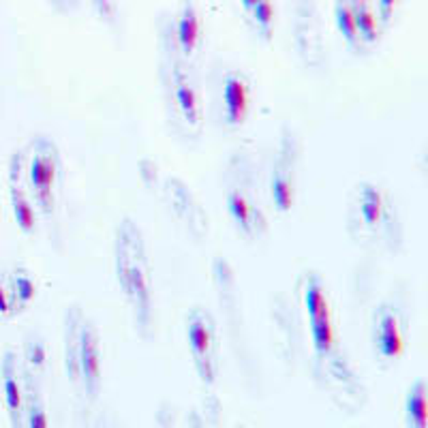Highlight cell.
I'll return each instance as SVG.
<instances>
[{
	"label": "cell",
	"mask_w": 428,
	"mask_h": 428,
	"mask_svg": "<svg viewBox=\"0 0 428 428\" xmlns=\"http://www.w3.org/2000/svg\"><path fill=\"white\" fill-rule=\"evenodd\" d=\"M24 358H26L24 368H28L30 373H41L48 362L46 342H43L39 336H28L24 342Z\"/></svg>",
	"instance_id": "cell-24"
},
{
	"label": "cell",
	"mask_w": 428,
	"mask_h": 428,
	"mask_svg": "<svg viewBox=\"0 0 428 428\" xmlns=\"http://www.w3.org/2000/svg\"><path fill=\"white\" fill-rule=\"evenodd\" d=\"M352 7H354L356 26H358L362 46H375V43H379L383 24L379 20V13H377V7L373 0H352Z\"/></svg>",
	"instance_id": "cell-19"
},
{
	"label": "cell",
	"mask_w": 428,
	"mask_h": 428,
	"mask_svg": "<svg viewBox=\"0 0 428 428\" xmlns=\"http://www.w3.org/2000/svg\"><path fill=\"white\" fill-rule=\"evenodd\" d=\"M240 3H242V7H244V11L246 13H250L257 5H260L262 3V0H240Z\"/></svg>",
	"instance_id": "cell-27"
},
{
	"label": "cell",
	"mask_w": 428,
	"mask_h": 428,
	"mask_svg": "<svg viewBox=\"0 0 428 428\" xmlns=\"http://www.w3.org/2000/svg\"><path fill=\"white\" fill-rule=\"evenodd\" d=\"M295 39L297 50L309 60H321V26L315 0H295L293 3V34H302Z\"/></svg>",
	"instance_id": "cell-13"
},
{
	"label": "cell",
	"mask_w": 428,
	"mask_h": 428,
	"mask_svg": "<svg viewBox=\"0 0 428 428\" xmlns=\"http://www.w3.org/2000/svg\"><path fill=\"white\" fill-rule=\"evenodd\" d=\"M9 201H11L13 221L22 229V234H26V236L34 234L39 227V208L22 182L9 185Z\"/></svg>",
	"instance_id": "cell-17"
},
{
	"label": "cell",
	"mask_w": 428,
	"mask_h": 428,
	"mask_svg": "<svg viewBox=\"0 0 428 428\" xmlns=\"http://www.w3.org/2000/svg\"><path fill=\"white\" fill-rule=\"evenodd\" d=\"M9 287H11V293H13V300L18 305V311H24L26 307H30L36 297V279L26 270V268H15L9 276Z\"/></svg>",
	"instance_id": "cell-22"
},
{
	"label": "cell",
	"mask_w": 428,
	"mask_h": 428,
	"mask_svg": "<svg viewBox=\"0 0 428 428\" xmlns=\"http://www.w3.org/2000/svg\"><path fill=\"white\" fill-rule=\"evenodd\" d=\"M401 0H375V7H377V13H379V20L383 26H388L396 13V7H399Z\"/></svg>",
	"instance_id": "cell-26"
},
{
	"label": "cell",
	"mask_w": 428,
	"mask_h": 428,
	"mask_svg": "<svg viewBox=\"0 0 428 428\" xmlns=\"http://www.w3.org/2000/svg\"><path fill=\"white\" fill-rule=\"evenodd\" d=\"M52 5H56L58 9H69L73 7V0H52Z\"/></svg>",
	"instance_id": "cell-28"
},
{
	"label": "cell",
	"mask_w": 428,
	"mask_h": 428,
	"mask_svg": "<svg viewBox=\"0 0 428 428\" xmlns=\"http://www.w3.org/2000/svg\"><path fill=\"white\" fill-rule=\"evenodd\" d=\"M295 161H297V144L293 135H285L270 176V197L274 208L281 214H287L295 206V193H297Z\"/></svg>",
	"instance_id": "cell-9"
},
{
	"label": "cell",
	"mask_w": 428,
	"mask_h": 428,
	"mask_svg": "<svg viewBox=\"0 0 428 428\" xmlns=\"http://www.w3.org/2000/svg\"><path fill=\"white\" fill-rule=\"evenodd\" d=\"M334 24L338 34L347 41L349 48H360V34H358V26H356V15H354V7L352 0H334Z\"/></svg>",
	"instance_id": "cell-21"
},
{
	"label": "cell",
	"mask_w": 428,
	"mask_h": 428,
	"mask_svg": "<svg viewBox=\"0 0 428 428\" xmlns=\"http://www.w3.org/2000/svg\"><path fill=\"white\" fill-rule=\"evenodd\" d=\"M250 105H253V88L248 77L242 71H227L221 81L223 122L229 128H240L250 116Z\"/></svg>",
	"instance_id": "cell-10"
},
{
	"label": "cell",
	"mask_w": 428,
	"mask_h": 428,
	"mask_svg": "<svg viewBox=\"0 0 428 428\" xmlns=\"http://www.w3.org/2000/svg\"><path fill=\"white\" fill-rule=\"evenodd\" d=\"M370 340H373V349L379 358L388 362L403 358L407 349V328L396 307L383 302L375 309L373 323H370Z\"/></svg>",
	"instance_id": "cell-6"
},
{
	"label": "cell",
	"mask_w": 428,
	"mask_h": 428,
	"mask_svg": "<svg viewBox=\"0 0 428 428\" xmlns=\"http://www.w3.org/2000/svg\"><path fill=\"white\" fill-rule=\"evenodd\" d=\"M227 210H229V217L236 225V229L248 238V240H255V238H260L268 223H266V217H264V212L262 208L255 203L253 195L246 193V189L242 187H232L227 191Z\"/></svg>",
	"instance_id": "cell-15"
},
{
	"label": "cell",
	"mask_w": 428,
	"mask_h": 428,
	"mask_svg": "<svg viewBox=\"0 0 428 428\" xmlns=\"http://www.w3.org/2000/svg\"><path fill=\"white\" fill-rule=\"evenodd\" d=\"M18 311V305L13 300V293H11V287H9V281L7 276H0V315L3 317H13Z\"/></svg>",
	"instance_id": "cell-25"
},
{
	"label": "cell",
	"mask_w": 428,
	"mask_h": 428,
	"mask_svg": "<svg viewBox=\"0 0 428 428\" xmlns=\"http://www.w3.org/2000/svg\"><path fill=\"white\" fill-rule=\"evenodd\" d=\"M407 428H426V381L415 379L405 394Z\"/></svg>",
	"instance_id": "cell-20"
},
{
	"label": "cell",
	"mask_w": 428,
	"mask_h": 428,
	"mask_svg": "<svg viewBox=\"0 0 428 428\" xmlns=\"http://www.w3.org/2000/svg\"><path fill=\"white\" fill-rule=\"evenodd\" d=\"M352 214L366 234L388 232L394 223V203L375 182H360L352 195Z\"/></svg>",
	"instance_id": "cell-5"
},
{
	"label": "cell",
	"mask_w": 428,
	"mask_h": 428,
	"mask_svg": "<svg viewBox=\"0 0 428 428\" xmlns=\"http://www.w3.org/2000/svg\"><path fill=\"white\" fill-rule=\"evenodd\" d=\"M238 428H246V426H238Z\"/></svg>",
	"instance_id": "cell-30"
},
{
	"label": "cell",
	"mask_w": 428,
	"mask_h": 428,
	"mask_svg": "<svg viewBox=\"0 0 428 428\" xmlns=\"http://www.w3.org/2000/svg\"><path fill=\"white\" fill-rule=\"evenodd\" d=\"M24 180L41 217L54 219L62 189V156L54 140L41 135L30 142L26 148Z\"/></svg>",
	"instance_id": "cell-2"
},
{
	"label": "cell",
	"mask_w": 428,
	"mask_h": 428,
	"mask_svg": "<svg viewBox=\"0 0 428 428\" xmlns=\"http://www.w3.org/2000/svg\"><path fill=\"white\" fill-rule=\"evenodd\" d=\"M171 97H174L176 112L187 126V131L193 135H199L203 128L206 112H203V99L197 81L193 79L191 71L182 62H174L171 67Z\"/></svg>",
	"instance_id": "cell-7"
},
{
	"label": "cell",
	"mask_w": 428,
	"mask_h": 428,
	"mask_svg": "<svg viewBox=\"0 0 428 428\" xmlns=\"http://www.w3.org/2000/svg\"><path fill=\"white\" fill-rule=\"evenodd\" d=\"M302 305L309 319L311 342L319 360L328 362L338 354V332L334 321V309L323 279L317 272H307L302 279Z\"/></svg>",
	"instance_id": "cell-3"
},
{
	"label": "cell",
	"mask_w": 428,
	"mask_h": 428,
	"mask_svg": "<svg viewBox=\"0 0 428 428\" xmlns=\"http://www.w3.org/2000/svg\"><path fill=\"white\" fill-rule=\"evenodd\" d=\"M86 315L79 307H71L65 313L62 321V362L67 379L79 388V364H77V342H79V323Z\"/></svg>",
	"instance_id": "cell-16"
},
{
	"label": "cell",
	"mask_w": 428,
	"mask_h": 428,
	"mask_svg": "<svg viewBox=\"0 0 428 428\" xmlns=\"http://www.w3.org/2000/svg\"><path fill=\"white\" fill-rule=\"evenodd\" d=\"M24 385H26V409H24V428H50V415L46 399L41 394L34 373L24 368Z\"/></svg>",
	"instance_id": "cell-18"
},
{
	"label": "cell",
	"mask_w": 428,
	"mask_h": 428,
	"mask_svg": "<svg viewBox=\"0 0 428 428\" xmlns=\"http://www.w3.org/2000/svg\"><path fill=\"white\" fill-rule=\"evenodd\" d=\"M77 364H79V388L86 399L95 401L101 390V338L95 323L83 317L79 323V342H77Z\"/></svg>",
	"instance_id": "cell-8"
},
{
	"label": "cell",
	"mask_w": 428,
	"mask_h": 428,
	"mask_svg": "<svg viewBox=\"0 0 428 428\" xmlns=\"http://www.w3.org/2000/svg\"><path fill=\"white\" fill-rule=\"evenodd\" d=\"M114 274L126 300V307L131 311L135 330L142 336H148L154 323L152 268L142 229L131 219H122L116 227Z\"/></svg>",
	"instance_id": "cell-1"
},
{
	"label": "cell",
	"mask_w": 428,
	"mask_h": 428,
	"mask_svg": "<svg viewBox=\"0 0 428 428\" xmlns=\"http://www.w3.org/2000/svg\"><path fill=\"white\" fill-rule=\"evenodd\" d=\"M3 394L5 407L11 420V428H24V409H26V385H24V368H20V358L15 352H7L3 356Z\"/></svg>",
	"instance_id": "cell-14"
},
{
	"label": "cell",
	"mask_w": 428,
	"mask_h": 428,
	"mask_svg": "<svg viewBox=\"0 0 428 428\" xmlns=\"http://www.w3.org/2000/svg\"><path fill=\"white\" fill-rule=\"evenodd\" d=\"M187 347L195 370L206 385H214L219 375V336L212 315L206 309H191L185 319Z\"/></svg>",
	"instance_id": "cell-4"
},
{
	"label": "cell",
	"mask_w": 428,
	"mask_h": 428,
	"mask_svg": "<svg viewBox=\"0 0 428 428\" xmlns=\"http://www.w3.org/2000/svg\"><path fill=\"white\" fill-rule=\"evenodd\" d=\"M95 428H114L112 424H107V422H97V426Z\"/></svg>",
	"instance_id": "cell-29"
},
{
	"label": "cell",
	"mask_w": 428,
	"mask_h": 428,
	"mask_svg": "<svg viewBox=\"0 0 428 428\" xmlns=\"http://www.w3.org/2000/svg\"><path fill=\"white\" fill-rule=\"evenodd\" d=\"M171 26H174L171 28V34H174L178 54L182 56V60H191L197 54L203 36V20L195 0H180Z\"/></svg>",
	"instance_id": "cell-12"
},
{
	"label": "cell",
	"mask_w": 428,
	"mask_h": 428,
	"mask_svg": "<svg viewBox=\"0 0 428 428\" xmlns=\"http://www.w3.org/2000/svg\"><path fill=\"white\" fill-rule=\"evenodd\" d=\"M165 199L169 203V210L176 212V219L193 234V236H206L208 234V219L191 193V189L178 180V178H169L165 182Z\"/></svg>",
	"instance_id": "cell-11"
},
{
	"label": "cell",
	"mask_w": 428,
	"mask_h": 428,
	"mask_svg": "<svg viewBox=\"0 0 428 428\" xmlns=\"http://www.w3.org/2000/svg\"><path fill=\"white\" fill-rule=\"evenodd\" d=\"M248 18L255 26L257 36L264 43H270L274 36V24H276V7L272 0H262V3L248 13Z\"/></svg>",
	"instance_id": "cell-23"
}]
</instances>
